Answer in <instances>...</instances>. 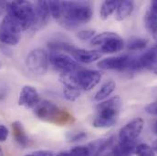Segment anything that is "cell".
<instances>
[{
  "label": "cell",
  "instance_id": "cell-19",
  "mask_svg": "<svg viewBox=\"0 0 157 156\" xmlns=\"http://www.w3.org/2000/svg\"><path fill=\"white\" fill-rule=\"evenodd\" d=\"M144 25L149 32L157 39V16L151 10H148L144 16Z\"/></svg>",
  "mask_w": 157,
  "mask_h": 156
},
{
  "label": "cell",
  "instance_id": "cell-13",
  "mask_svg": "<svg viewBox=\"0 0 157 156\" xmlns=\"http://www.w3.org/2000/svg\"><path fill=\"white\" fill-rule=\"evenodd\" d=\"M71 55L77 62L80 63H91L101 57V53L97 50H87L81 48H75L71 52Z\"/></svg>",
  "mask_w": 157,
  "mask_h": 156
},
{
  "label": "cell",
  "instance_id": "cell-17",
  "mask_svg": "<svg viewBox=\"0 0 157 156\" xmlns=\"http://www.w3.org/2000/svg\"><path fill=\"white\" fill-rule=\"evenodd\" d=\"M116 84L113 80H109L107 82H105L101 88L97 91V93L94 96V101H101L103 100H105L106 98H108L115 89Z\"/></svg>",
  "mask_w": 157,
  "mask_h": 156
},
{
  "label": "cell",
  "instance_id": "cell-32",
  "mask_svg": "<svg viewBox=\"0 0 157 156\" xmlns=\"http://www.w3.org/2000/svg\"><path fill=\"white\" fill-rule=\"evenodd\" d=\"M147 70L153 71L155 74H156L157 75V59L155 60H154V61L149 65V67L147 68Z\"/></svg>",
  "mask_w": 157,
  "mask_h": 156
},
{
  "label": "cell",
  "instance_id": "cell-16",
  "mask_svg": "<svg viewBox=\"0 0 157 156\" xmlns=\"http://www.w3.org/2000/svg\"><path fill=\"white\" fill-rule=\"evenodd\" d=\"M123 47H124L123 40L121 39L120 36H118L114 39H110L102 46H101V50L103 53L112 54V53H117L119 51L122 50Z\"/></svg>",
  "mask_w": 157,
  "mask_h": 156
},
{
  "label": "cell",
  "instance_id": "cell-4",
  "mask_svg": "<svg viewBox=\"0 0 157 156\" xmlns=\"http://www.w3.org/2000/svg\"><path fill=\"white\" fill-rule=\"evenodd\" d=\"M7 15L11 16L22 28V30L31 29L35 20V5L28 1H13L6 4Z\"/></svg>",
  "mask_w": 157,
  "mask_h": 156
},
{
  "label": "cell",
  "instance_id": "cell-1",
  "mask_svg": "<svg viewBox=\"0 0 157 156\" xmlns=\"http://www.w3.org/2000/svg\"><path fill=\"white\" fill-rule=\"evenodd\" d=\"M92 17L91 6L88 2L63 1V12L59 24L67 29H73L88 23Z\"/></svg>",
  "mask_w": 157,
  "mask_h": 156
},
{
  "label": "cell",
  "instance_id": "cell-5",
  "mask_svg": "<svg viewBox=\"0 0 157 156\" xmlns=\"http://www.w3.org/2000/svg\"><path fill=\"white\" fill-rule=\"evenodd\" d=\"M22 28L9 15H6L0 24V42L5 45L15 46L20 41Z\"/></svg>",
  "mask_w": 157,
  "mask_h": 156
},
{
  "label": "cell",
  "instance_id": "cell-28",
  "mask_svg": "<svg viewBox=\"0 0 157 156\" xmlns=\"http://www.w3.org/2000/svg\"><path fill=\"white\" fill-rule=\"evenodd\" d=\"M145 112L153 115H157V101L148 104L145 107Z\"/></svg>",
  "mask_w": 157,
  "mask_h": 156
},
{
  "label": "cell",
  "instance_id": "cell-15",
  "mask_svg": "<svg viewBox=\"0 0 157 156\" xmlns=\"http://www.w3.org/2000/svg\"><path fill=\"white\" fill-rule=\"evenodd\" d=\"M133 10V3L132 1H119L118 2L115 18L118 21H122L127 18Z\"/></svg>",
  "mask_w": 157,
  "mask_h": 156
},
{
  "label": "cell",
  "instance_id": "cell-20",
  "mask_svg": "<svg viewBox=\"0 0 157 156\" xmlns=\"http://www.w3.org/2000/svg\"><path fill=\"white\" fill-rule=\"evenodd\" d=\"M119 1H104L101 4L100 10V17L102 20H106L110 17V16L116 10Z\"/></svg>",
  "mask_w": 157,
  "mask_h": 156
},
{
  "label": "cell",
  "instance_id": "cell-26",
  "mask_svg": "<svg viewBox=\"0 0 157 156\" xmlns=\"http://www.w3.org/2000/svg\"><path fill=\"white\" fill-rule=\"evenodd\" d=\"M71 156H90V150L88 146H77L74 147L71 153Z\"/></svg>",
  "mask_w": 157,
  "mask_h": 156
},
{
  "label": "cell",
  "instance_id": "cell-40",
  "mask_svg": "<svg viewBox=\"0 0 157 156\" xmlns=\"http://www.w3.org/2000/svg\"><path fill=\"white\" fill-rule=\"evenodd\" d=\"M26 156H34L33 154H31V155H26Z\"/></svg>",
  "mask_w": 157,
  "mask_h": 156
},
{
  "label": "cell",
  "instance_id": "cell-30",
  "mask_svg": "<svg viewBox=\"0 0 157 156\" xmlns=\"http://www.w3.org/2000/svg\"><path fill=\"white\" fill-rule=\"evenodd\" d=\"M87 134L85 132H78L76 134H74L73 136L71 137V142H78V141H80L84 138H86Z\"/></svg>",
  "mask_w": 157,
  "mask_h": 156
},
{
  "label": "cell",
  "instance_id": "cell-18",
  "mask_svg": "<svg viewBox=\"0 0 157 156\" xmlns=\"http://www.w3.org/2000/svg\"><path fill=\"white\" fill-rule=\"evenodd\" d=\"M48 47L51 52H70L71 54L76 48L72 44L59 40H53L48 42Z\"/></svg>",
  "mask_w": 157,
  "mask_h": 156
},
{
  "label": "cell",
  "instance_id": "cell-14",
  "mask_svg": "<svg viewBox=\"0 0 157 156\" xmlns=\"http://www.w3.org/2000/svg\"><path fill=\"white\" fill-rule=\"evenodd\" d=\"M12 130H13V135H14L16 142L22 147H27L29 145V140L28 135L26 134V131H25L22 123L18 120L13 122Z\"/></svg>",
  "mask_w": 157,
  "mask_h": 156
},
{
  "label": "cell",
  "instance_id": "cell-38",
  "mask_svg": "<svg viewBox=\"0 0 157 156\" xmlns=\"http://www.w3.org/2000/svg\"><path fill=\"white\" fill-rule=\"evenodd\" d=\"M0 156H4V153H3V150L1 147H0Z\"/></svg>",
  "mask_w": 157,
  "mask_h": 156
},
{
  "label": "cell",
  "instance_id": "cell-36",
  "mask_svg": "<svg viewBox=\"0 0 157 156\" xmlns=\"http://www.w3.org/2000/svg\"><path fill=\"white\" fill-rule=\"evenodd\" d=\"M57 156H71V154L70 153H66V152H62V153H59Z\"/></svg>",
  "mask_w": 157,
  "mask_h": 156
},
{
  "label": "cell",
  "instance_id": "cell-3",
  "mask_svg": "<svg viewBox=\"0 0 157 156\" xmlns=\"http://www.w3.org/2000/svg\"><path fill=\"white\" fill-rule=\"evenodd\" d=\"M34 112L40 120L57 125H66L74 121V118L70 112L59 109L57 105L49 101H41L34 108Z\"/></svg>",
  "mask_w": 157,
  "mask_h": 156
},
{
  "label": "cell",
  "instance_id": "cell-24",
  "mask_svg": "<svg viewBox=\"0 0 157 156\" xmlns=\"http://www.w3.org/2000/svg\"><path fill=\"white\" fill-rule=\"evenodd\" d=\"M134 154L136 156H155L153 148L146 143H140L136 145Z\"/></svg>",
  "mask_w": 157,
  "mask_h": 156
},
{
  "label": "cell",
  "instance_id": "cell-29",
  "mask_svg": "<svg viewBox=\"0 0 157 156\" xmlns=\"http://www.w3.org/2000/svg\"><path fill=\"white\" fill-rule=\"evenodd\" d=\"M8 136V129L5 125H0V142H5Z\"/></svg>",
  "mask_w": 157,
  "mask_h": 156
},
{
  "label": "cell",
  "instance_id": "cell-31",
  "mask_svg": "<svg viewBox=\"0 0 157 156\" xmlns=\"http://www.w3.org/2000/svg\"><path fill=\"white\" fill-rule=\"evenodd\" d=\"M34 156H57L54 153L49 151H38L33 154Z\"/></svg>",
  "mask_w": 157,
  "mask_h": 156
},
{
  "label": "cell",
  "instance_id": "cell-22",
  "mask_svg": "<svg viewBox=\"0 0 157 156\" xmlns=\"http://www.w3.org/2000/svg\"><path fill=\"white\" fill-rule=\"evenodd\" d=\"M119 35H117L116 33H113V32H103L101 34L94 36L91 39V40H90V44L94 45V46H98V45L102 46L104 43H106L110 39H114V38H116Z\"/></svg>",
  "mask_w": 157,
  "mask_h": 156
},
{
  "label": "cell",
  "instance_id": "cell-23",
  "mask_svg": "<svg viewBox=\"0 0 157 156\" xmlns=\"http://www.w3.org/2000/svg\"><path fill=\"white\" fill-rule=\"evenodd\" d=\"M148 43V40L142 38H132L129 40L127 44V48L132 51L141 50L144 49Z\"/></svg>",
  "mask_w": 157,
  "mask_h": 156
},
{
  "label": "cell",
  "instance_id": "cell-2",
  "mask_svg": "<svg viewBox=\"0 0 157 156\" xmlns=\"http://www.w3.org/2000/svg\"><path fill=\"white\" fill-rule=\"evenodd\" d=\"M121 108V100L119 96L111 98L96 106V112L92 125L95 128H110L117 121Z\"/></svg>",
  "mask_w": 157,
  "mask_h": 156
},
{
  "label": "cell",
  "instance_id": "cell-12",
  "mask_svg": "<svg viewBox=\"0 0 157 156\" xmlns=\"http://www.w3.org/2000/svg\"><path fill=\"white\" fill-rule=\"evenodd\" d=\"M131 58L127 55L119 56V57H111L101 60L98 63V67L102 70H121L127 68Z\"/></svg>",
  "mask_w": 157,
  "mask_h": 156
},
{
  "label": "cell",
  "instance_id": "cell-39",
  "mask_svg": "<svg viewBox=\"0 0 157 156\" xmlns=\"http://www.w3.org/2000/svg\"><path fill=\"white\" fill-rule=\"evenodd\" d=\"M155 48L157 49V41H156V46H155Z\"/></svg>",
  "mask_w": 157,
  "mask_h": 156
},
{
  "label": "cell",
  "instance_id": "cell-35",
  "mask_svg": "<svg viewBox=\"0 0 157 156\" xmlns=\"http://www.w3.org/2000/svg\"><path fill=\"white\" fill-rule=\"evenodd\" d=\"M153 131H154L155 134H156L157 135V120L155 121V123H154V125H153Z\"/></svg>",
  "mask_w": 157,
  "mask_h": 156
},
{
  "label": "cell",
  "instance_id": "cell-33",
  "mask_svg": "<svg viewBox=\"0 0 157 156\" xmlns=\"http://www.w3.org/2000/svg\"><path fill=\"white\" fill-rule=\"evenodd\" d=\"M6 4L4 1H0V17L5 13V11L6 10Z\"/></svg>",
  "mask_w": 157,
  "mask_h": 156
},
{
  "label": "cell",
  "instance_id": "cell-34",
  "mask_svg": "<svg viewBox=\"0 0 157 156\" xmlns=\"http://www.w3.org/2000/svg\"><path fill=\"white\" fill-rule=\"evenodd\" d=\"M150 10H151L154 14H155L157 16V0L153 1V2L151 3V8H150Z\"/></svg>",
  "mask_w": 157,
  "mask_h": 156
},
{
  "label": "cell",
  "instance_id": "cell-21",
  "mask_svg": "<svg viewBox=\"0 0 157 156\" xmlns=\"http://www.w3.org/2000/svg\"><path fill=\"white\" fill-rule=\"evenodd\" d=\"M50 15L56 19L59 20L63 12V1H48Z\"/></svg>",
  "mask_w": 157,
  "mask_h": 156
},
{
  "label": "cell",
  "instance_id": "cell-8",
  "mask_svg": "<svg viewBox=\"0 0 157 156\" xmlns=\"http://www.w3.org/2000/svg\"><path fill=\"white\" fill-rule=\"evenodd\" d=\"M144 121L142 118H135L125 124L119 132V139L121 143L134 142L141 134Z\"/></svg>",
  "mask_w": 157,
  "mask_h": 156
},
{
  "label": "cell",
  "instance_id": "cell-27",
  "mask_svg": "<svg viewBox=\"0 0 157 156\" xmlns=\"http://www.w3.org/2000/svg\"><path fill=\"white\" fill-rule=\"evenodd\" d=\"M78 39L81 40H88L90 39H92L95 36V31L91 29H87V30H80L76 34Z\"/></svg>",
  "mask_w": 157,
  "mask_h": 156
},
{
  "label": "cell",
  "instance_id": "cell-10",
  "mask_svg": "<svg viewBox=\"0 0 157 156\" xmlns=\"http://www.w3.org/2000/svg\"><path fill=\"white\" fill-rule=\"evenodd\" d=\"M40 96L38 90L32 86H24L18 98V105L27 109L35 108L40 102Z\"/></svg>",
  "mask_w": 157,
  "mask_h": 156
},
{
  "label": "cell",
  "instance_id": "cell-11",
  "mask_svg": "<svg viewBox=\"0 0 157 156\" xmlns=\"http://www.w3.org/2000/svg\"><path fill=\"white\" fill-rule=\"evenodd\" d=\"M49 16L50 12L48 7V2L38 1L35 4V20L31 27V29L37 31L44 28L49 19Z\"/></svg>",
  "mask_w": 157,
  "mask_h": 156
},
{
  "label": "cell",
  "instance_id": "cell-37",
  "mask_svg": "<svg viewBox=\"0 0 157 156\" xmlns=\"http://www.w3.org/2000/svg\"><path fill=\"white\" fill-rule=\"evenodd\" d=\"M153 150L155 151V152H156L157 153V140H155V142H154V143H153Z\"/></svg>",
  "mask_w": 157,
  "mask_h": 156
},
{
  "label": "cell",
  "instance_id": "cell-25",
  "mask_svg": "<svg viewBox=\"0 0 157 156\" xmlns=\"http://www.w3.org/2000/svg\"><path fill=\"white\" fill-rule=\"evenodd\" d=\"M64 97L70 101H75L79 98L81 91L78 88H64L63 89Z\"/></svg>",
  "mask_w": 157,
  "mask_h": 156
},
{
  "label": "cell",
  "instance_id": "cell-6",
  "mask_svg": "<svg viewBox=\"0 0 157 156\" xmlns=\"http://www.w3.org/2000/svg\"><path fill=\"white\" fill-rule=\"evenodd\" d=\"M48 56L43 49L37 48L29 52L27 57L28 69L36 75H44L48 69Z\"/></svg>",
  "mask_w": 157,
  "mask_h": 156
},
{
  "label": "cell",
  "instance_id": "cell-9",
  "mask_svg": "<svg viewBox=\"0 0 157 156\" xmlns=\"http://www.w3.org/2000/svg\"><path fill=\"white\" fill-rule=\"evenodd\" d=\"M76 78L80 89L89 91L100 83L101 75L96 70H79L76 73Z\"/></svg>",
  "mask_w": 157,
  "mask_h": 156
},
{
  "label": "cell",
  "instance_id": "cell-7",
  "mask_svg": "<svg viewBox=\"0 0 157 156\" xmlns=\"http://www.w3.org/2000/svg\"><path fill=\"white\" fill-rule=\"evenodd\" d=\"M48 59L53 67L62 73H77L81 68L76 60L62 52H50Z\"/></svg>",
  "mask_w": 157,
  "mask_h": 156
}]
</instances>
